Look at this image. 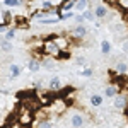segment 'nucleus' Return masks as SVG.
<instances>
[{"label": "nucleus", "mask_w": 128, "mask_h": 128, "mask_svg": "<svg viewBox=\"0 0 128 128\" xmlns=\"http://www.w3.org/2000/svg\"><path fill=\"white\" fill-rule=\"evenodd\" d=\"M14 34H16V29H10L9 32H7V41H9L10 38H14Z\"/></svg>", "instance_id": "nucleus-21"}, {"label": "nucleus", "mask_w": 128, "mask_h": 128, "mask_svg": "<svg viewBox=\"0 0 128 128\" xmlns=\"http://www.w3.org/2000/svg\"><path fill=\"white\" fill-rule=\"evenodd\" d=\"M109 50H111V44H109V41H101V51H102L104 55H108Z\"/></svg>", "instance_id": "nucleus-12"}, {"label": "nucleus", "mask_w": 128, "mask_h": 128, "mask_svg": "<svg viewBox=\"0 0 128 128\" xmlns=\"http://www.w3.org/2000/svg\"><path fill=\"white\" fill-rule=\"evenodd\" d=\"M82 19H87V20H94V12H90V10H86V12L82 14Z\"/></svg>", "instance_id": "nucleus-17"}, {"label": "nucleus", "mask_w": 128, "mask_h": 128, "mask_svg": "<svg viewBox=\"0 0 128 128\" xmlns=\"http://www.w3.org/2000/svg\"><path fill=\"white\" fill-rule=\"evenodd\" d=\"M5 5L7 7H17V5H20L19 0H5Z\"/></svg>", "instance_id": "nucleus-19"}, {"label": "nucleus", "mask_w": 128, "mask_h": 128, "mask_svg": "<svg viewBox=\"0 0 128 128\" xmlns=\"http://www.w3.org/2000/svg\"><path fill=\"white\" fill-rule=\"evenodd\" d=\"M104 94H106L108 98H114V96L118 94V89H116V87H113V86H109V87H106Z\"/></svg>", "instance_id": "nucleus-8"}, {"label": "nucleus", "mask_w": 128, "mask_h": 128, "mask_svg": "<svg viewBox=\"0 0 128 128\" xmlns=\"http://www.w3.org/2000/svg\"><path fill=\"white\" fill-rule=\"evenodd\" d=\"M19 74H20V67L19 65H10V79L17 77Z\"/></svg>", "instance_id": "nucleus-9"}, {"label": "nucleus", "mask_w": 128, "mask_h": 128, "mask_svg": "<svg viewBox=\"0 0 128 128\" xmlns=\"http://www.w3.org/2000/svg\"><path fill=\"white\" fill-rule=\"evenodd\" d=\"M82 75H84V77H90V75H92V70L90 68H84L82 70Z\"/></svg>", "instance_id": "nucleus-20"}, {"label": "nucleus", "mask_w": 128, "mask_h": 128, "mask_svg": "<svg viewBox=\"0 0 128 128\" xmlns=\"http://www.w3.org/2000/svg\"><path fill=\"white\" fill-rule=\"evenodd\" d=\"M114 108L116 109H125L126 108V96L116 94V96H114Z\"/></svg>", "instance_id": "nucleus-3"}, {"label": "nucleus", "mask_w": 128, "mask_h": 128, "mask_svg": "<svg viewBox=\"0 0 128 128\" xmlns=\"http://www.w3.org/2000/svg\"><path fill=\"white\" fill-rule=\"evenodd\" d=\"M5 28H7V24H0V32H4V31H5Z\"/></svg>", "instance_id": "nucleus-22"}, {"label": "nucleus", "mask_w": 128, "mask_h": 128, "mask_svg": "<svg viewBox=\"0 0 128 128\" xmlns=\"http://www.w3.org/2000/svg\"><path fill=\"white\" fill-rule=\"evenodd\" d=\"M94 16L99 17V19L106 17V16H108V7H106V5H102V4L96 5V9H94Z\"/></svg>", "instance_id": "nucleus-4"}, {"label": "nucleus", "mask_w": 128, "mask_h": 128, "mask_svg": "<svg viewBox=\"0 0 128 128\" xmlns=\"http://www.w3.org/2000/svg\"><path fill=\"white\" fill-rule=\"evenodd\" d=\"M126 63H121V62H120L118 65H116V72H118V74H125V72H126Z\"/></svg>", "instance_id": "nucleus-15"}, {"label": "nucleus", "mask_w": 128, "mask_h": 128, "mask_svg": "<svg viewBox=\"0 0 128 128\" xmlns=\"http://www.w3.org/2000/svg\"><path fill=\"white\" fill-rule=\"evenodd\" d=\"M53 43L58 46L60 50H63V48H68V40H65V38H60V36H55L53 38Z\"/></svg>", "instance_id": "nucleus-6"}, {"label": "nucleus", "mask_w": 128, "mask_h": 128, "mask_svg": "<svg viewBox=\"0 0 128 128\" xmlns=\"http://www.w3.org/2000/svg\"><path fill=\"white\" fill-rule=\"evenodd\" d=\"M28 68L31 70V72H38V70H41V62L36 58H31L29 62H28Z\"/></svg>", "instance_id": "nucleus-5"}, {"label": "nucleus", "mask_w": 128, "mask_h": 128, "mask_svg": "<svg viewBox=\"0 0 128 128\" xmlns=\"http://www.w3.org/2000/svg\"><path fill=\"white\" fill-rule=\"evenodd\" d=\"M72 34H74V36H77V38H84V36L87 34V29H86L84 26H77L75 29L72 31Z\"/></svg>", "instance_id": "nucleus-7"}, {"label": "nucleus", "mask_w": 128, "mask_h": 128, "mask_svg": "<svg viewBox=\"0 0 128 128\" xmlns=\"http://www.w3.org/2000/svg\"><path fill=\"white\" fill-rule=\"evenodd\" d=\"M0 50H2V51H10V50H12V43L7 41V40H4L0 43Z\"/></svg>", "instance_id": "nucleus-11"}, {"label": "nucleus", "mask_w": 128, "mask_h": 128, "mask_svg": "<svg viewBox=\"0 0 128 128\" xmlns=\"http://www.w3.org/2000/svg\"><path fill=\"white\" fill-rule=\"evenodd\" d=\"M84 121H86V118H84L82 114H79V113H74L72 118H70V123H72L74 128H80L82 125H84Z\"/></svg>", "instance_id": "nucleus-2"}, {"label": "nucleus", "mask_w": 128, "mask_h": 128, "mask_svg": "<svg viewBox=\"0 0 128 128\" xmlns=\"http://www.w3.org/2000/svg\"><path fill=\"white\" fill-rule=\"evenodd\" d=\"M43 48H44V53L50 55V56H60V53H62V50H60L53 41H46V43L43 44Z\"/></svg>", "instance_id": "nucleus-1"}, {"label": "nucleus", "mask_w": 128, "mask_h": 128, "mask_svg": "<svg viewBox=\"0 0 128 128\" xmlns=\"http://www.w3.org/2000/svg\"><path fill=\"white\" fill-rule=\"evenodd\" d=\"M101 102H102V98L101 96H98V94L90 96V104L92 106H101Z\"/></svg>", "instance_id": "nucleus-10"}, {"label": "nucleus", "mask_w": 128, "mask_h": 128, "mask_svg": "<svg viewBox=\"0 0 128 128\" xmlns=\"http://www.w3.org/2000/svg\"><path fill=\"white\" fill-rule=\"evenodd\" d=\"M75 7H77V10H80V12H86V9H87V2H77Z\"/></svg>", "instance_id": "nucleus-16"}, {"label": "nucleus", "mask_w": 128, "mask_h": 128, "mask_svg": "<svg viewBox=\"0 0 128 128\" xmlns=\"http://www.w3.org/2000/svg\"><path fill=\"white\" fill-rule=\"evenodd\" d=\"M50 89H51V90H58L60 89V79H56V77L51 79V82H50Z\"/></svg>", "instance_id": "nucleus-13"}, {"label": "nucleus", "mask_w": 128, "mask_h": 128, "mask_svg": "<svg viewBox=\"0 0 128 128\" xmlns=\"http://www.w3.org/2000/svg\"><path fill=\"white\" fill-rule=\"evenodd\" d=\"M74 7H75V2H63L62 4V9L67 12H70V9H74Z\"/></svg>", "instance_id": "nucleus-14"}, {"label": "nucleus", "mask_w": 128, "mask_h": 128, "mask_svg": "<svg viewBox=\"0 0 128 128\" xmlns=\"http://www.w3.org/2000/svg\"><path fill=\"white\" fill-rule=\"evenodd\" d=\"M36 128H53V125L50 123L48 120H44V121H40V123H38V126H36Z\"/></svg>", "instance_id": "nucleus-18"}]
</instances>
